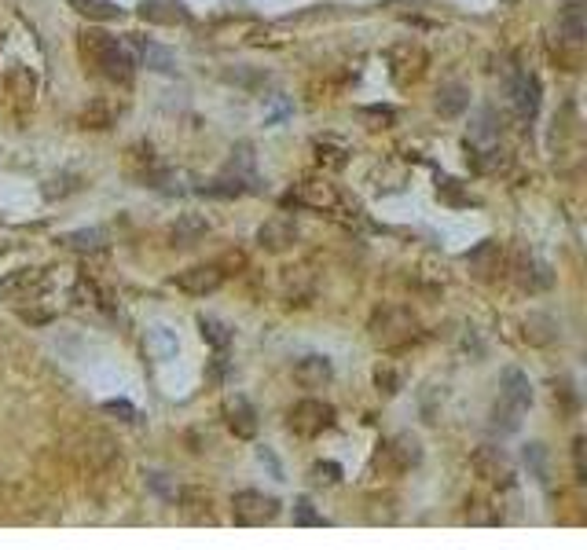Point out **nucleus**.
I'll return each instance as SVG.
<instances>
[{
  "label": "nucleus",
  "instance_id": "nucleus-1",
  "mask_svg": "<svg viewBox=\"0 0 587 550\" xmlns=\"http://www.w3.org/2000/svg\"><path fill=\"white\" fill-rule=\"evenodd\" d=\"M81 52H85V59L96 63V70H100L107 81H114V85H133V78H136V59H133V52H129L118 37H111V34H103V30H85V34H81Z\"/></svg>",
  "mask_w": 587,
  "mask_h": 550
},
{
  "label": "nucleus",
  "instance_id": "nucleus-2",
  "mask_svg": "<svg viewBox=\"0 0 587 550\" xmlns=\"http://www.w3.org/2000/svg\"><path fill=\"white\" fill-rule=\"evenodd\" d=\"M528 404H532V382H528V375L518 371V367H507L503 378H499V400H496V407H492V426H496L499 433H514V429L521 426Z\"/></svg>",
  "mask_w": 587,
  "mask_h": 550
},
{
  "label": "nucleus",
  "instance_id": "nucleus-3",
  "mask_svg": "<svg viewBox=\"0 0 587 550\" xmlns=\"http://www.w3.org/2000/svg\"><path fill=\"white\" fill-rule=\"evenodd\" d=\"M419 338V320L411 309H400V305H390V309H379L375 320H371V342L382 345V349H400V345H411Z\"/></svg>",
  "mask_w": 587,
  "mask_h": 550
},
{
  "label": "nucleus",
  "instance_id": "nucleus-4",
  "mask_svg": "<svg viewBox=\"0 0 587 550\" xmlns=\"http://www.w3.org/2000/svg\"><path fill=\"white\" fill-rule=\"evenodd\" d=\"M290 206H305L316 213H338L342 209V191L327 180V176H305L302 184H294V191L286 195Z\"/></svg>",
  "mask_w": 587,
  "mask_h": 550
},
{
  "label": "nucleus",
  "instance_id": "nucleus-5",
  "mask_svg": "<svg viewBox=\"0 0 587 550\" xmlns=\"http://www.w3.org/2000/svg\"><path fill=\"white\" fill-rule=\"evenodd\" d=\"M231 513H235V521H239V524H246V528L272 524V521L279 517V499H275V495H264V492L246 488V492H235V499H231Z\"/></svg>",
  "mask_w": 587,
  "mask_h": 550
},
{
  "label": "nucleus",
  "instance_id": "nucleus-6",
  "mask_svg": "<svg viewBox=\"0 0 587 550\" xmlns=\"http://www.w3.org/2000/svg\"><path fill=\"white\" fill-rule=\"evenodd\" d=\"M286 426L298 433V437H320L324 429L335 426V407L324 404V400H302L294 404L290 415H286Z\"/></svg>",
  "mask_w": 587,
  "mask_h": 550
},
{
  "label": "nucleus",
  "instance_id": "nucleus-7",
  "mask_svg": "<svg viewBox=\"0 0 587 550\" xmlns=\"http://www.w3.org/2000/svg\"><path fill=\"white\" fill-rule=\"evenodd\" d=\"M176 287L191 298H206V294H217L224 287V268L220 264H195V268H184L176 275Z\"/></svg>",
  "mask_w": 587,
  "mask_h": 550
},
{
  "label": "nucleus",
  "instance_id": "nucleus-8",
  "mask_svg": "<svg viewBox=\"0 0 587 550\" xmlns=\"http://www.w3.org/2000/svg\"><path fill=\"white\" fill-rule=\"evenodd\" d=\"M510 103H514V114L521 122H532L536 111H539V81L528 74V70H518L510 78Z\"/></svg>",
  "mask_w": 587,
  "mask_h": 550
},
{
  "label": "nucleus",
  "instance_id": "nucleus-9",
  "mask_svg": "<svg viewBox=\"0 0 587 550\" xmlns=\"http://www.w3.org/2000/svg\"><path fill=\"white\" fill-rule=\"evenodd\" d=\"M474 470H477V477H485L488 484H514V470H510V462H507V455L499 451V448H477L474 451Z\"/></svg>",
  "mask_w": 587,
  "mask_h": 550
},
{
  "label": "nucleus",
  "instance_id": "nucleus-10",
  "mask_svg": "<svg viewBox=\"0 0 587 550\" xmlns=\"http://www.w3.org/2000/svg\"><path fill=\"white\" fill-rule=\"evenodd\" d=\"M331 378H335V364L320 353L302 356L298 364H294V382H298L302 389H324V386H331Z\"/></svg>",
  "mask_w": 587,
  "mask_h": 550
},
{
  "label": "nucleus",
  "instance_id": "nucleus-11",
  "mask_svg": "<svg viewBox=\"0 0 587 550\" xmlns=\"http://www.w3.org/2000/svg\"><path fill=\"white\" fill-rule=\"evenodd\" d=\"M224 422H228V429H231L235 437H242V440L257 437V411H253V404H250L242 393H235V397L224 400Z\"/></svg>",
  "mask_w": 587,
  "mask_h": 550
},
{
  "label": "nucleus",
  "instance_id": "nucleus-12",
  "mask_svg": "<svg viewBox=\"0 0 587 550\" xmlns=\"http://www.w3.org/2000/svg\"><path fill=\"white\" fill-rule=\"evenodd\" d=\"M140 16L147 23H155V26H176V23L184 26V23H191V12H187L184 0H144Z\"/></svg>",
  "mask_w": 587,
  "mask_h": 550
},
{
  "label": "nucleus",
  "instance_id": "nucleus-13",
  "mask_svg": "<svg viewBox=\"0 0 587 550\" xmlns=\"http://www.w3.org/2000/svg\"><path fill=\"white\" fill-rule=\"evenodd\" d=\"M386 459H390V466H393L397 473L415 470V466L422 462V444H419V437H411V433H397V437L386 444Z\"/></svg>",
  "mask_w": 587,
  "mask_h": 550
},
{
  "label": "nucleus",
  "instance_id": "nucleus-14",
  "mask_svg": "<svg viewBox=\"0 0 587 550\" xmlns=\"http://www.w3.org/2000/svg\"><path fill=\"white\" fill-rule=\"evenodd\" d=\"M558 34L565 45L580 48L583 45V34H587V23H583V0H565V8L558 16Z\"/></svg>",
  "mask_w": 587,
  "mask_h": 550
},
{
  "label": "nucleus",
  "instance_id": "nucleus-15",
  "mask_svg": "<svg viewBox=\"0 0 587 550\" xmlns=\"http://www.w3.org/2000/svg\"><path fill=\"white\" fill-rule=\"evenodd\" d=\"M133 48H136V56H140V63L147 70H155V74H173L176 70V56L169 48H162V45H155L147 37H133Z\"/></svg>",
  "mask_w": 587,
  "mask_h": 550
},
{
  "label": "nucleus",
  "instance_id": "nucleus-16",
  "mask_svg": "<svg viewBox=\"0 0 587 550\" xmlns=\"http://www.w3.org/2000/svg\"><path fill=\"white\" fill-rule=\"evenodd\" d=\"M294 238H298V227H294L286 217H275V220H268L261 231H257V242L264 246V249H286Z\"/></svg>",
  "mask_w": 587,
  "mask_h": 550
},
{
  "label": "nucleus",
  "instance_id": "nucleus-17",
  "mask_svg": "<svg viewBox=\"0 0 587 550\" xmlns=\"http://www.w3.org/2000/svg\"><path fill=\"white\" fill-rule=\"evenodd\" d=\"M466 107H470V89H466V85H459V81L441 85V92H437V111H441V118H459Z\"/></svg>",
  "mask_w": 587,
  "mask_h": 550
},
{
  "label": "nucleus",
  "instance_id": "nucleus-18",
  "mask_svg": "<svg viewBox=\"0 0 587 550\" xmlns=\"http://www.w3.org/2000/svg\"><path fill=\"white\" fill-rule=\"evenodd\" d=\"M470 162L477 173H503L510 165V154L499 147V143H485V147H470Z\"/></svg>",
  "mask_w": 587,
  "mask_h": 550
},
{
  "label": "nucleus",
  "instance_id": "nucleus-19",
  "mask_svg": "<svg viewBox=\"0 0 587 550\" xmlns=\"http://www.w3.org/2000/svg\"><path fill=\"white\" fill-rule=\"evenodd\" d=\"M74 12L85 16V19H96V23H111V19H122V8L114 0H70Z\"/></svg>",
  "mask_w": 587,
  "mask_h": 550
},
{
  "label": "nucleus",
  "instance_id": "nucleus-20",
  "mask_svg": "<svg viewBox=\"0 0 587 550\" xmlns=\"http://www.w3.org/2000/svg\"><path fill=\"white\" fill-rule=\"evenodd\" d=\"M209 231V224H206V217H195V213H184L180 220H176V227H173V238L180 242V246H191V242H198L202 235Z\"/></svg>",
  "mask_w": 587,
  "mask_h": 550
},
{
  "label": "nucleus",
  "instance_id": "nucleus-21",
  "mask_svg": "<svg viewBox=\"0 0 587 550\" xmlns=\"http://www.w3.org/2000/svg\"><path fill=\"white\" fill-rule=\"evenodd\" d=\"M198 327H202V338H206L217 353H224V349L231 345V327H228V323H220V320H213V316H198Z\"/></svg>",
  "mask_w": 587,
  "mask_h": 550
},
{
  "label": "nucleus",
  "instance_id": "nucleus-22",
  "mask_svg": "<svg viewBox=\"0 0 587 550\" xmlns=\"http://www.w3.org/2000/svg\"><path fill=\"white\" fill-rule=\"evenodd\" d=\"M294 524H302V528H316V524H327L324 513H316L313 499L309 495H298L294 499Z\"/></svg>",
  "mask_w": 587,
  "mask_h": 550
},
{
  "label": "nucleus",
  "instance_id": "nucleus-23",
  "mask_svg": "<svg viewBox=\"0 0 587 550\" xmlns=\"http://www.w3.org/2000/svg\"><path fill=\"white\" fill-rule=\"evenodd\" d=\"M316 151H320V162H327L331 169H342V165H346V154H349V147L338 143V140H331V136L316 140Z\"/></svg>",
  "mask_w": 587,
  "mask_h": 550
},
{
  "label": "nucleus",
  "instance_id": "nucleus-24",
  "mask_svg": "<svg viewBox=\"0 0 587 550\" xmlns=\"http://www.w3.org/2000/svg\"><path fill=\"white\" fill-rule=\"evenodd\" d=\"M550 327H554V323H550L547 316H528V323H525V338H528L532 345H547V342L554 338V334H550Z\"/></svg>",
  "mask_w": 587,
  "mask_h": 550
},
{
  "label": "nucleus",
  "instance_id": "nucleus-25",
  "mask_svg": "<svg viewBox=\"0 0 587 550\" xmlns=\"http://www.w3.org/2000/svg\"><path fill=\"white\" fill-rule=\"evenodd\" d=\"M70 249H103V231L100 227H89V231H74L63 238Z\"/></svg>",
  "mask_w": 587,
  "mask_h": 550
},
{
  "label": "nucleus",
  "instance_id": "nucleus-26",
  "mask_svg": "<svg viewBox=\"0 0 587 550\" xmlns=\"http://www.w3.org/2000/svg\"><path fill=\"white\" fill-rule=\"evenodd\" d=\"M360 118H364V122H375L371 129H386V125H393L397 111H393V107H364Z\"/></svg>",
  "mask_w": 587,
  "mask_h": 550
},
{
  "label": "nucleus",
  "instance_id": "nucleus-27",
  "mask_svg": "<svg viewBox=\"0 0 587 550\" xmlns=\"http://www.w3.org/2000/svg\"><path fill=\"white\" fill-rule=\"evenodd\" d=\"M375 386H379L386 397H397V393H400V375L390 371V367H379V371H375Z\"/></svg>",
  "mask_w": 587,
  "mask_h": 550
},
{
  "label": "nucleus",
  "instance_id": "nucleus-28",
  "mask_svg": "<svg viewBox=\"0 0 587 550\" xmlns=\"http://www.w3.org/2000/svg\"><path fill=\"white\" fill-rule=\"evenodd\" d=\"M313 477H316V484H338L342 481V466L338 462H316Z\"/></svg>",
  "mask_w": 587,
  "mask_h": 550
},
{
  "label": "nucleus",
  "instance_id": "nucleus-29",
  "mask_svg": "<svg viewBox=\"0 0 587 550\" xmlns=\"http://www.w3.org/2000/svg\"><path fill=\"white\" fill-rule=\"evenodd\" d=\"M103 411H107V415H118L122 422H136V418H140V411H136L129 400H107Z\"/></svg>",
  "mask_w": 587,
  "mask_h": 550
},
{
  "label": "nucleus",
  "instance_id": "nucleus-30",
  "mask_svg": "<svg viewBox=\"0 0 587 550\" xmlns=\"http://www.w3.org/2000/svg\"><path fill=\"white\" fill-rule=\"evenodd\" d=\"M525 462H532L536 477H539V481H547V466H543V444H528V448H525Z\"/></svg>",
  "mask_w": 587,
  "mask_h": 550
}]
</instances>
